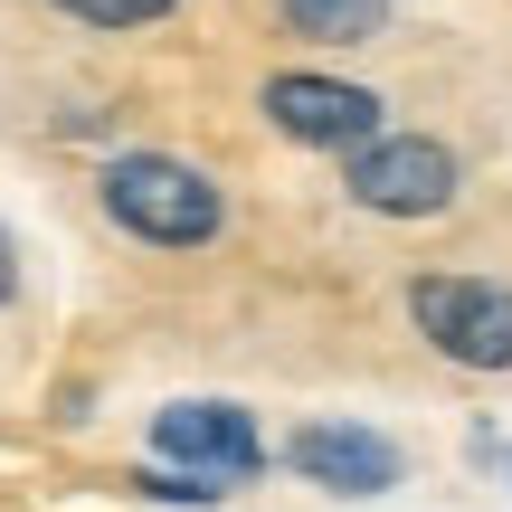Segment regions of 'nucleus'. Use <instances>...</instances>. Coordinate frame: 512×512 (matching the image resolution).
Wrapping results in <instances>:
<instances>
[{"label":"nucleus","mask_w":512,"mask_h":512,"mask_svg":"<svg viewBox=\"0 0 512 512\" xmlns=\"http://www.w3.org/2000/svg\"><path fill=\"white\" fill-rule=\"evenodd\" d=\"M342 200L370 209V219L418 228V219H446L465 200V162L437 133H370L361 152H342Z\"/></svg>","instance_id":"7ed1b4c3"},{"label":"nucleus","mask_w":512,"mask_h":512,"mask_svg":"<svg viewBox=\"0 0 512 512\" xmlns=\"http://www.w3.org/2000/svg\"><path fill=\"white\" fill-rule=\"evenodd\" d=\"M408 332L465 380H503L512 370V285L503 275H408Z\"/></svg>","instance_id":"f03ea898"},{"label":"nucleus","mask_w":512,"mask_h":512,"mask_svg":"<svg viewBox=\"0 0 512 512\" xmlns=\"http://www.w3.org/2000/svg\"><path fill=\"white\" fill-rule=\"evenodd\" d=\"M399 0H275V29L304 38V48H370L389 38Z\"/></svg>","instance_id":"0eeeda50"},{"label":"nucleus","mask_w":512,"mask_h":512,"mask_svg":"<svg viewBox=\"0 0 512 512\" xmlns=\"http://www.w3.org/2000/svg\"><path fill=\"white\" fill-rule=\"evenodd\" d=\"M10 304H19V238L0 228V313H10Z\"/></svg>","instance_id":"9d476101"},{"label":"nucleus","mask_w":512,"mask_h":512,"mask_svg":"<svg viewBox=\"0 0 512 512\" xmlns=\"http://www.w3.org/2000/svg\"><path fill=\"white\" fill-rule=\"evenodd\" d=\"M133 494H152V503H181V512H209V503H228L219 484L181 475V465H143V475H133Z\"/></svg>","instance_id":"1a4fd4ad"},{"label":"nucleus","mask_w":512,"mask_h":512,"mask_svg":"<svg viewBox=\"0 0 512 512\" xmlns=\"http://www.w3.org/2000/svg\"><path fill=\"white\" fill-rule=\"evenodd\" d=\"M256 105H266V124L285 133V143L304 152H361L370 133H389V95L361 86V76H332V67H275L266 86H256Z\"/></svg>","instance_id":"20e7f679"},{"label":"nucleus","mask_w":512,"mask_h":512,"mask_svg":"<svg viewBox=\"0 0 512 512\" xmlns=\"http://www.w3.org/2000/svg\"><path fill=\"white\" fill-rule=\"evenodd\" d=\"M57 19H76V29H162L181 0H48Z\"/></svg>","instance_id":"6e6552de"},{"label":"nucleus","mask_w":512,"mask_h":512,"mask_svg":"<svg viewBox=\"0 0 512 512\" xmlns=\"http://www.w3.org/2000/svg\"><path fill=\"white\" fill-rule=\"evenodd\" d=\"M152 465H181V475L238 494L275 465V446L256 427V408H238V399H162L152 408Z\"/></svg>","instance_id":"39448f33"},{"label":"nucleus","mask_w":512,"mask_h":512,"mask_svg":"<svg viewBox=\"0 0 512 512\" xmlns=\"http://www.w3.org/2000/svg\"><path fill=\"white\" fill-rule=\"evenodd\" d=\"M95 209L114 219V238L162 247V256H200L228 238V190L190 152H152V143L95 162Z\"/></svg>","instance_id":"f257e3e1"},{"label":"nucleus","mask_w":512,"mask_h":512,"mask_svg":"<svg viewBox=\"0 0 512 512\" xmlns=\"http://www.w3.org/2000/svg\"><path fill=\"white\" fill-rule=\"evenodd\" d=\"M275 465H285L294 484H313V494L332 503H380L408 484V456L389 427H361V418H294L285 446H275Z\"/></svg>","instance_id":"423d86ee"}]
</instances>
